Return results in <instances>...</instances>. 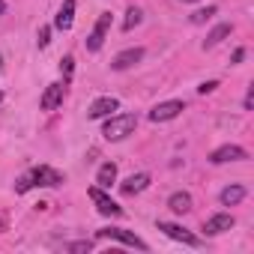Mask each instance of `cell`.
<instances>
[{
    "label": "cell",
    "mask_w": 254,
    "mask_h": 254,
    "mask_svg": "<svg viewBox=\"0 0 254 254\" xmlns=\"http://www.w3.org/2000/svg\"><path fill=\"white\" fill-rule=\"evenodd\" d=\"M141 57H144V48H126V51H120L117 57H114V69L117 72H123V69H132L135 63H141Z\"/></svg>",
    "instance_id": "8fae6325"
},
{
    "label": "cell",
    "mask_w": 254,
    "mask_h": 254,
    "mask_svg": "<svg viewBox=\"0 0 254 254\" xmlns=\"http://www.w3.org/2000/svg\"><path fill=\"white\" fill-rule=\"evenodd\" d=\"M159 230H162L165 236H171L174 242H183V245H191V248L200 245V239H197L194 233H189L186 227H180V224H174V221H159Z\"/></svg>",
    "instance_id": "277c9868"
},
{
    "label": "cell",
    "mask_w": 254,
    "mask_h": 254,
    "mask_svg": "<svg viewBox=\"0 0 254 254\" xmlns=\"http://www.w3.org/2000/svg\"><path fill=\"white\" fill-rule=\"evenodd\" d=\"M0 102H3V93H0Z\"/></svg>",
    "instance_id": "f546056e"
},
{
    "label": "cell",
    "mask_w": 254,
    "mask_h": 254,
    "mask_svg": "<svg viewBox=\"0 0 254 254\" xmlns=\"http://www.w3.org/2000/svg\"><path fill=\"white\" fill-rule=\"evenodd\" d=\"M147 186H150V174H132L120 189H123V194H141Z\"/></svg>",
    "instance_id": "5bb4252c"
},
{
    "label": "cell",
    "mask_w": 254,
    "mask_h": 254,
    "mask_svg": "<svg viewBox=\"0 0 254 254\" xmlns=\"http://www.w3.org/2000/svg\"><path fill=\"white\" fill-rule=\"evenodd\" d=\"M117 180V165L114 162H105L102 168H99V174H96V183H99V189H111V183Z\"/></svg>",
    "instance_id": "e0dca14e"
},
{
    "label": "cell",
    "mask_w": 254,
    "mask_h": 254,
    "mask_svg": "<svg viewBox=\"0 0 254 254\" xmlns=\"http://www.w3.org/2000/svg\"><path fill=\"white\" fill-rule=\"evenodd\" d=\"M72 21H75V0H63V6H60V12H57V18H54V27L66 33V30L72 27Z\"/></svg>",
    "instance_id": "4fadbf2b"
},
{
    "label": "cell",
    "mask_w": 254,
    "mask_h": 254,
    "mask_svg": "<svg viewBox=\"0 0 254 254\" xmlns=\"http://www.w3.org/2000/svg\"><path fill=\"white\" fill-rule=\"evenodd\" d=\"M48 42H51V27H39V33H36V45H39V48H48Z\"/></svg>",
    "instance_id": "44dd1931"
},
{
    "label": "cell",
    "mask_w": 254,
    "mask_h": 254,
    "mask_svg": "<svg viewBox=\"0 0 254 254\" xmlns=\"http://www.w3.org/2000/svg\"><path fill=\"white\" fill-rule=\"evenodd\" d=\"M215 12H218L215 6H206V9H194V12H191V24H206V21L215 15Z\"/></svg>",
    "instance_id": "ffe728a7"
},
{
    "label": "cell",
    "mask_w": 254,
    "mask_h": 254,
    "mask_svg": "<svg viewBox=\"0 0 254 254\" xmlns=\"http://www.w3.org/2000/svg\"><path fill=\"white\" fill-rule=\"evenodd\" d=\"M242 197H245V189L242 186H227L221 191V203L224 206H236V203H242Z\"/></svg>",
    "instance_id": "ac0fdd59"
},
{
    "label": "cell",
    "mask_w": 254,
    "mask_h": 254,
    "mask_svg": "<svg viewBox=\"0 0 254 254\" xmlns=\"http://www.w3.org/2000/svg\"><path fill=\"white\" fill-rule=\"evenodd\" d=\"M233 224H236V221H233V215H230V212H215V215H209V218H206L203 230H206V236H218V233L230 230Z\"/></svg>",
    "instance_id": "9c48e42d"
},
{
    "label": "cell",
    "mask_w": 254,
    "mask_h": 254,
    "mask_svg": "<svg viewBox=\"0 0 254 254\" xmlns=\"http://www.w3.org/2000/svg\"><path fill=\"white\" fill-rule=\"evenodd\" d=\"M141 18H144V12H141L138 6H129V12H126V21H123V30H135V27L141 24Z\"/></svg>",
    "instance_id": "d6986e66"
},
{
    "label": "cell",
    "mask_w": 254,
    "mask_h": 254,
    "mask_svg": "<svg viewBox=\"0 0 254 254\" xmlns=\"http://www.w3.org/2000/svg\"><path fill=\"white\" fill-rule=\"evenodd\" d=\"M180 3H194V0H180Z\"/></svg>",
    "instance_id": "f1b7e54d"
},
{
    "label": "cell",
    "mask_w": 254,
    "mask_h": 254,
    "mask_svg": "<svg viewBox=\"0 0 254 254\" xmlns=\"http://www.w3.org/2000/svg\"><path fill=\"white\" fill-rule=\"evenodd\" d=\"M135 126H138L135 114H117V117H111L105 123L102 135H105V141H123V138H129L135 132Z\"/></svg>",
    "instance_id": "6da1fadb"
},
{
    "label": "cell",
    "mask_w": 254,
    "mask_h": 254,
    "mask_svg": "<svg viewBox=\"0 0 254 254\" xmlns=\"http://www.w3.org/2000/svg\"><path fill=\"white\" fill-rule=\"evenodd\" d=\"M30 183H33V186L54 189V186H63V174H57V171H54V168H48V165H39V168H33Z\"/></svg>",
    "instance_id": "8992f818"
},
{
    "label": "cell",
    "mask_w": 254,
    "mask_h": 254,
    "mask_svg": "<svg viewBox=\"0 0 254 254\" xmlns=\"http://www.w3.org/2000/svg\"><path fill=\"white\" fill-rule=\"evenodd\" d=\"M66 251H93V242H69Z\"/></svg>",
    "instance_id": "603a6c76"
},
{
    "label": "cell",
    "mask_w": 254,
    "mask_h": 254,
    "mask_svg": "<svg viewBox=\"0 0 254 254\" xmlns=\"http://www.w3.org/2000/svg\"><path fill=\"white\" fill-rule=\"evenodd\" d=\"M90 197H93V203H96V209H99L102 215H108V218H120V215H123V209H120V206H117V203H114L99 186L90 189Z\"/></svg>",
    "instance_id": "52a82bcc"
},
{
    "label": "cell",
    "mask_w": 254,
    "mask_h": 254,
    "mask_svg": "<svg viewBox=\"0 0 254 254\" xmlns=\"http://www.w3.org/2000/svg\"><path fill=\"white\" fill-rule=\"evenodd\" d=\"M6 12V3H3V0H0V15H3Z\"/></svg>",
    "instance_id": "83f0119b"
},
{
    "label": "cell",
    "mask_w": 254,
    "mask_h": 254,
    "mask_svg": "<svg viewBox=\"0 0 254 254\" xmlns=\"http://www.w3.org/2000/svg\"><path fill=\"white\" fill-rule=\"evenodd\" d=\"M108 30H111V12H102L99 21H96V27H93V33L87 36V51H99L102 42H105V36H108Z\"/></svg>",
    "instance_id": "5b68a950"
},
{
    "label": "cell",
    "mask_w": 254,
    "mask_h": 254,
    "mask_svg": "<svg viewBox=\"0 0 254 254\" xmlns=\"http://www.w3.org/2000/svg\"><path fill=\"white\" fill-rule=\"evenodd\" d=\"M251 105H254V93L248 90V96H245V111H251Z\"/></svg>",
    "instance_id": "4316f807"
},
{
    "label": "cell",
    "mask_w": 254,
    "mask_h": 254,
    "mask_svg": "<svg viewBox=\"0 0 254 254\" xmlns=\"http://www.w3.org/2000/svg\"><path fill=\"white\" fill-rule=\"evenodd\" d=\"M183 111H186V105H183L180 99H171V102H159V105L150 111V120H153V123H168V120H177Z\"/></svg>",
    "instance_id": "3957f363"
},
{
    "label": "cell",
    "mask_w": 254,
    "mask_h": 254,
    "mask_svg": "<svg viewBox=\"0 0 254 254\" xmlns=\"http://www.w3.org/2000/svg\"><path fill=\"white\" fill-rule=\"evenodd\" d=\"M60 69H63V78H72V72H75V57L66 54V57L60 60Z\"/></svg>",
    "instance_id": "7402d4cb"
},
{
    "label": "cell",
    "mask_w": 254,
    "mask_h": 254,
    "mask_svg": "<svg viewBox=\"0 0 254 254\" xmlns=\"http://www.w3.org/2000/svg\"><path fill=\"white\" fill-rule=\"evenodd\" d=\"M117 108H120V102H117L114 96H102V99H96V102L90 105L87 117H90V120H102V117H108V114L117 111Z\"/></svg>",
    "instance_id": "7c38bea8"
},
{
    "label": "cell",
    "mask_w": 254,
    "mask_h": 254,
    "mask_svg": "<svg viewBox=\"0 0 254 254\" xmlns=\"http://www.w3.org/2000/svg\"><path fill=\"white\" fill-rule=\"evenodd\" d=\"M168 206H171L177 215H186V212L191 209V194H189V191H177V194L168 197Z\"/></svg>",
    "instance_id": "2e32d148"
},
{
    "label": "cell",
    "mask_w": 254,
    "mask_h": 254,
    "mask_svg": "<svg viewBox=\"0 0 254 254\" xmlns=\"http://www.w3.org/2000/svg\"><path fill=\"white\" fill-rule=\"evenodd\" d=\"M99 236H102V239H114V242H123V245H129V248H138V251H147V248H150L144 239H138L132 230H123V227H105V230H99Z\"/></svg>",
    "instance_id": "7a4b0ae2"
},
{
    "label": "cell",
    "mask_w": 254,
    "mask_h": 254,
    "mask_svg": "<svg viewBox=\"0 0 254 254\" xmlns=\"http://www.w3.org/2000/svg\"><path fill=\"white\" fill-rule=\"evenodd\" d=\"M242 159H248V153H245L242 147H236V144L218 147V150L209 156V162H212V165H224V162H242Z\"/></svg>",
    "instance_id": "ba28073f"
},
{
    "label": "cell",
    "mask_w": 254,
    "mask_h": 254,
    "mask_svg": "<svg viewBox=\"0 0 254 254\" xmlns=\"http://www.w3.org/2000/svg\"><path fill=\"white\" fill-rule=\"evenodd\" d=\"M242 57H245V48H236V51H233V57H230V60H233V63H242Z\"/></svg>",
    "instance_id": "484cf974"
},
{
    "label": "cell",
    "mask_w": 254,
    "mask_h": 254,
    "mask_svg": "<svg viewBox=\"0 0 254 254\" xmlns=\"http://www.w3.org/2000/svg\"><path fill=\"white\" fill-rule=\"evenodd\" d=\"M30 189H33L30 177H21V180H18V186H15V191H18V194H24V191H30Z\"/></svg>",
    "instance_id": "cb8c5ba5"
},
{
    "label": "cell",
    "mask_w": 254,
    "mask_h": 254,
    "mask_svg": "<svg viewBox=\"0 0 254 254\" xmlns=\"http://www.w3.org/2000/svg\"><path fill=\"white\" fill-rule=\"evenodd\" d=\"M215 87H218V81H203V84H200V87H197V90H200V93H203V96H206V93H212V90H215Z\"/></svg>",
    "instance_id": "d4e9b609"
},
{
    "label": "cell",
    "mask_w": 254,
    "mask_h": 254,
    "mask_svg": "<svg viewBox=\"0 0 254 254\" xmlns=\"http://www.w3.org/2000/svg\"><path fill=\"white\" fill-rule=\"evenodd\" d=\"M63 84H48L45 87V93H42V99H39V108L42 111H54V108H60L63 105Z\"/></svg>",
    "instance_id": "30bf717a"
},
{
    "label": "cell",
    "mask_w": 254,
    "mask_h": 254,
    "mask_svg": "<svg viewBox=\"0 0 254 254\" xmlns=\"http://www.w3.org/2000/svg\"><path fill=\"white\" fill-rule=\"evenodd\" d=\"M230 33H233V24H218V27H212V30H209V36L203 39V51L215 48V45H218L224 36H230Z\"/></svg>",
    "instance_id": "9a60e30c"
}]
</instances>
